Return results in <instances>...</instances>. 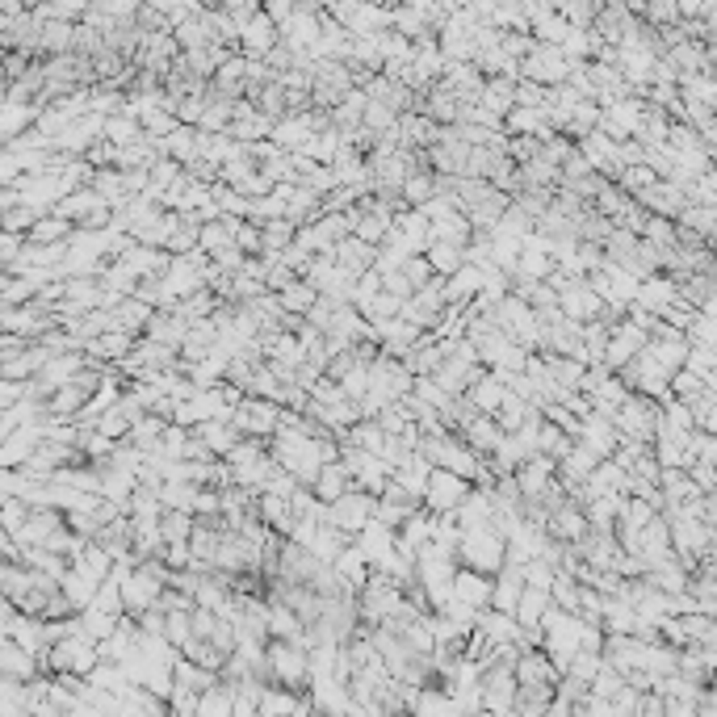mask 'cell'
Wrapping results in <instances>:
<instances>
[{"label":"cell","instance_id":"6da1fadb","mask_svg":"<svg viewBox=\"0 0 717 717\" xmlns=\"http://www.w3.org/2000/svg\"><path fill=\"white\" fill-rule=\"evenodd\" d=\"M462 554H466V563L474 566V571H496V566H504V541H499L487 524H470L466 541H462Z\"/></svg>","mask_w":717,"mask_h":717},{"label":"cell","instance_id":"7a4b0ae2","mask_svg":"<svg viewBox=\"0 0 717 717\" xmlns=\"http://www.w3.org/2000/svg\"><path fill=\"white\" fill-rule=\"evenodd\" d=\"M373 508H378V504H373L370 496H361V491H348V496H340L336 504H331V524L353 533V529H361V524L370 521V512H373Z\"/></svg>","mask_w":717,"mask_h":717},{"label":"cell","instance_id":"3957f363","mask_svg":"<svg viewBox=\"0 0 717 717\" xmlns=\"http://www.w3.org/2000/svg\"><path fill=\"white\" fill-rule=\"evenodd\" d=\"M428 483H432L428 487V504H432V508H454L457 499H466V491H470V487L462 483V474H457V470H445V466L437 470Z\"/></svg>","mask_w":717,"mask_h":717},{"label":"cell","instance_id":"277c9868","mask_svg":"<svg viewBox=\"0 0 717 717\" xmlns=\"http://www.w3.org/2000/svg\"><path fill=\"white\" fill-rule=\"evenodd\" d=\"M348 470H340V466H323L319 470V483H315V496L319 499H328V504H336L340 496H348Z\"/></svg>","mask_w":717,"mask_h":717},{"label":"cell","instance_id":"5b68a950","mask_svg":"<svg viewBox=\"0 0 717 717\" xmlns=\"http://www.w3.org/2000/svg\"><path fill=\"white\" fill-rule=\"evenodd\" d=\"M387 496L395 499V504H399V499H407V491H403V487H390ZM378 512H382V521H387V524H395V521H407V516H412V512H407V504H403V508H390V504H382V508H378Z\"/></svg>","mask_w":717,"mask_h":717},{"label":"cell","instance_id":"8992f818","mask_svg":"<svg viewBox=\"0 0 717 717\" xmlns=\"http://www.w3.org/2000/svg\"><path fill=\"white\" fill-rule=\"evenodd\" d=\"M428 261L437 264V269H441V273H449V269H454V264H457V252L449 248V244H437V248H432V256H428Z\"/></svg>","mask_w":717,"mask_h":717},{"label":"cell","instance_id":"52a82bcc","mask_svg":"<svg viewBox=\"0 0 717 717\" xmlns=\"http://www.w3.org/2000/svg\"><path fill=\"white\" fill-rule=\"evenodd\" d=\"M286 306H290V311H303V306H311V290H303V286H290V290H286Z\"/></svg>","mask_w":717,"mask_h":717}]
</instances>
